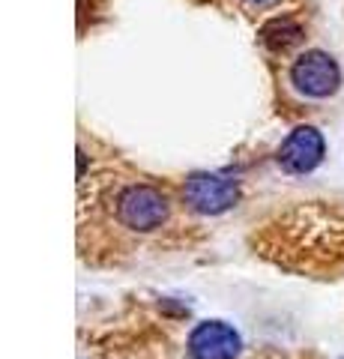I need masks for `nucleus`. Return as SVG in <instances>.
I'll use <instances>...</instances> for the list:
<instances>
[{
  "label": "nucleus",
  "instance_id": "obj_4",
  "mask_svg": "<svg viewBox=\"0 0 344 359\" xmlns=\"http://www.w3.org/2000/svg\"><path fill=\"white\" fill-rule=\"evenodd\" d=\"M324 153H326L324 135L315 126H296L282 141L279 153H275V162H279L282 171L299 177V174H312L315 168L324 162Z\"/></svg>",
  "mask_w": 344,
  "mask_h": 359
},
{
  "label": "nucleus",
  "instance_id": "obj_6",
  "mask_svg": "<svg viewBox=\"0 0 344 359\" xmlns=\"http://www.w3.org/2000/svg\"><path fill=\"white\" fill-rule=\"evenodd\" d=\"M234 4H240L242 9H249V13H263V9L279 4V0H234Z\"/></svg>",
  "mask_w": 344,
  "mask_h": 359
},
{
  "label": "nucleus",
  "instance_id": "obj_3",
  "mask_svg": "<svg viewBox=\"0 0 344 359\" xmlns=\"http://www.w3.org/2000/svg\"><path fill=\"white\" fill-rule=\"evenodd\" d=\"M183 204L192 212L201 216H219L228 212L240 201V186L237 180H231L228 174H192L183 183Z\"/></svg>",
  "mask_w": 344,
  "mask_h": 359
},
{
  "label": "nucleus",
  "instance_id": "obj_1",
  "mask_svg": "<svg viewBox=\"0 0 344 359\" xmlns=\"http://www.w3.org/2000/svg\"><path fill=\"white\" fill-rule=\"evenodd\" d=\"M282 90L299 108H324L341 90V66L324 48H303L284 63Z\"/></svg>",
  "mask_w": 344,
  "mask_h": 359
},
{
  "label": "nucleus",
  "instance_id": "obj_2",
  "mask_svg": "<svg viewBox=\"0 0 344 359\" xmlns=\"http://www.w3.org/2000/svg\"><path fill=\"white\" fill-rule=\"evenodd\" d=\"M111 212H114L117 224L138 237H150V233L162 231L174 216V201L156 183H144V180H132L114 189L111 195Z\"/></svg>",
  "mask_w": 344,
  "mask_h": 359
},
{
  "label": "nucleus",
  "instance_id": "obj_5",
  "mask_svg": "<svg viewBox=\"0 0 344 359\" xmlns=\"http://www.w3.org/2000/svg\"><path fill=\"white\" fill-rule=\"evenodd\" d=\"M240 332L225 320H204L188 332V356L192 359H237Z\"/></svg>",
  "mask_w": 344,
  "mask_h": 359
}]
</instances>
